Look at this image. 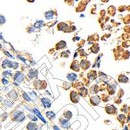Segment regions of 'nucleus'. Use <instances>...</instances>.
<instances>
[{"label": "nucleus", "instance_id": "nucleus-1", "mask_svg": "<svg viewBox=\"0 0 130 130\" xmlns=\"http://www.w3.org/2000/svg\"><path fill=\"white\" fill-rule=\"evenodd\" d=\"M76 77H77V75L74 74V73H71V74H70L68 76V79H69V80H71L72 81H73V80H75L76 79Z\"/></svg>", "mask_w": 130, "mask_h": 130}]
</instances>
